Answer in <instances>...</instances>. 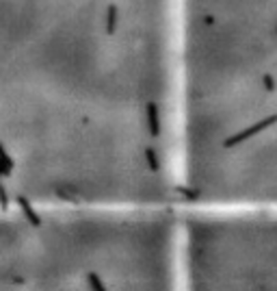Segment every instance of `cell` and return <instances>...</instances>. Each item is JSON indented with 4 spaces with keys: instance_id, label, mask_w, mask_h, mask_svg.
Instances as JSON below:
<instances>
[{
    "instance_id": "7a4b0ae2",
    "label": "cell",
    "mask_w": 277,
    "mask_h": 291,
    "mask_svg": "<svg viewBox=\"0 0 277 291\" xmlns=\"http://www.w3.org/2000/svg\"><path fill=\"white\" fill-rule=\"evenodd\" d=\"M174 81L204 170L277 172V0H174Z\"/></svg>"
},
{
    "instance_id": "277c9868",
    "label": "cell",
    "mask_w": 277,
    "mask_h": 291,
    "mask_svg": "<svg viewBox=\"0 0 277 291\" xmlns=\"http://www.w3.org/2000/svg\"><path fill=\"white\" fill-rule=\"evenodd\" d=\"M87 282H89L91 291H108L106 285H104L102 278H100V276H98L96 272H89V274H87Z\"/></svg>"
},
{
    "instance_id": "6da1fadb",
    "label": "cell",
    "mask_w": 277,
    "mask_h": 291,
    "mask_svg": "<svg viewBox=\"0 0 277 291\" xmlns=\"http://www.w3.org/2000/svg\"><path fill=\"white\" fill-rule=\"evenodd\" d=\"M0 98L72 117L152 174L176 111L174 0H0Z\"/></svg>"
},
{
    "instance_id": "3957f363",
    "label": "cell",
    "mask_w": 277,
    "mask_h": 291,
    "mask_svg": "<svg viewBox=\"0 0 277 291\" xmlns=\"http://www.w3.org/2000/svg\"><path fill=\"white\" fill-rule=\"evenodd\" d=\"M18 207L22 209V213H24L26 220H28L30 226H42V217H39V213H37L35 209H32V204H30L28 198L20 194V196H18Z\"/></svg>"
},
{
    "instance_id": "5b68a950",
    "label": "cell",
    "mask_w": 277,
    "mask_h": 291,
    "mask_svg": "<svg viewBox=\"0 0 277 291\" xmlns=\"http://www.w3.org/2000/svg\"><path fill=\"white\" fill-rule=\"evenodd\" d=\"M0 209L6 211L9 209V194H6V187L0 183Z\"/></svg>"
}]
</instances>
